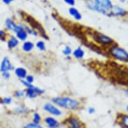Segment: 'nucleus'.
<instances>
[{"label":"nucleus","mask_w":128,"mask_h":128,"mask_svg":"<svg viewBox=\"0 0 128 128\" xmlns=\"http://www.w3.org/2000/svg\"><path fill=\"white\" fill-rule=\"evenodd\" d=\"M0 103H3V99L0 98Z\"/></svg>","instance_id":"f704fd0d"},{"label":"nucleus","mask_w":128,"mask_h":128,"mask_svg":"<svg viewBox=\"0 0 128 128\" xmlns=\"http://www.w3.org/2000/svg\"><path fill=\"white\" fill-rule=\"evenodd\" d=\"M128 12L126 10L118 6H113L109 12V16H121L124 17L128 14Z\"/></svg>","instance_id":"6e6552de"},{"label":"nucleus","mask_w":128,"mask_h":128,"mask_svg":"<svg viewBox=\"0 0 128 128\" xmlns=\"http://www.w3.org/2000/svg\"><path fill=\"white\" fill-rule=\"evenodd\" d=\"M108 53L116 60L122 62L128 63V52L126 49L119 46L117 43L109 48Z\"/></svg>","instance_id":"f03ea898"},{"label":"nucleus","mask_w":128,"mask_h":128,"mask_svg":"<svg viewBox=\"0 0 128 128\" xmlns=\"http://www.w3.org/2000/svg\"><path fill=\"white\" fill-rule=\"evenodd\" d=\"M67 128H86V126L75 116H70L68 117L63 122Z\"/></svg>","instance_id":"39448f33"},{"label":"nucleus","mask_w":128,"mask_h":128,"mask_svg":"<svg viewBox=\"0 0 128 128\" xmlns=\"http://www.w3.org/2000/svg\"><path fill=\"white\" fill-rule=\"evenodd\" d=\"M15 73L16 74L18 77L20 78V79L25 78L27 76V71L24 68L18 67L15 70Z\"/></svg>","instance_id":"ddd939ff"},{"label":"nucleus","mask_w":128,"mask_h":128,"mask_svg":"<svg viewBox=\"0 0 128 128\" xmlns=\"http://www.w3.org/2000/svg\"><path fill=\"white\" fill-rule=\"evenodd\" d=\"M87 7L92 10L97 11L103 14L109 16L113 5L110 0H94V2L88 4Z\"/></svg>","instance_id":"7ed1b4c3"},{"label":"nucleus","mask_w":128,"mask_h":128,"mask_svg":"<svg viewBox=\"0 0 128 128\" xmlns=\"http://www.w3.org/2000/svg\"><path fill=\"white\" fill-rule=\"evenodd\" d=\"M125 91H126V94H127V95H128V88H127V89H126V90H125Z\"/></svg>","instance_id":"473e14b6"},{"label":"nucleus","mask_w":128,"mask_h":128,"mask_svg":"<svg viewBox=\"0 0 128 128\" xmlns=\"http://www.w3.org/2000/svg\"><path fill=\"white\" fill-rule=\"evenodd\" d=\"M15 111L17 113V114H24L27 111V108L23 107H20L18 108L15 110Z\"/></svg>","instance_id":"b1692460"},{"label":"nucleus","mask_w":128,"mask_h":128,"mask_svg":"<svg viewBox=\"0 0 128 128\" xmlns=\"http://www.w3.org/2000/svg\"><path fill=\"white\" fill-rule=\"evenodd\" d=\"M67 4L70 5V6H73L75 4V1L74 0H64Z\"/></svg>","instance_id":"c756f323"},{"label":"nucleus","mask_w":128,"mask_h":128,"mask_svg":"<svg viewBox=\"0 0 128 128\" xmlns=\"http://www.w3.org/2000/svg\"><path fill=\"white\" fill-rule=\"evenodd\" d=\"M54 104L64 109L76 111L80 107V102L69 97H56L52 99Z\"/></svg>","instance_id":"f257e3e1"},{"label":"nucleus","mask_w":128,"mask_h":128,"mask_svg":"<svg viewBox=\"0 0 128 128\" xmlns=\"http://www.w3.org/2000/svg\"><path fill=\"white\" fill-rule=\"evenodd\" d=\"M23 128H44L41 126L40 124H35L34 123H30L26 125Z\"/></svg>","instance_id":"412c9836"},{"label":"nucleus","mask_w":128,"mask_h":128,"mask_svg":"<svg viewBox=\"0 0 128 128\" xmlns=\"http://www.w3.org/2000/svg\"><path fill=\"white\" fill-rule=\"evenodd\" d=\"M72 55L76 59H82L84 56V52L81 48H77L75 49L72 52Z\"/></svg>","instance_id":"2eb2a0df"},{"label":"nucleus","mask_w":128,"mask_h":128,"mask_svg":"<svg viewBox=\"0 0 128 128\" xmlns=\"http://www.w3.org/2000/svg\"><path fill=\"white\" fill-rule=\"evenodd\" d=\"M21 82L23 84V85L26 86V87H27V88H32V87H34V85L31 83H29V82H28L26 80H21Z\"/></svg>","instance_id":"393cba45"},{"label":"nucleus","mask_w":128,"mask_h":128,"mask_svg":"<svg viewBox=\"0 0 128 128\" xmlns=\"http://www.w3.org/2000/svg\"><path fill=\"white\" fill-rule=\"evenodd\" d=\"M62 53L65 55V56H70V55L72 54L71 48H70V46H66L62 50Z\"/></svg>","instance_id":"4be33fe9"},{"label":"nucleus","mask_w":128,"mask_h":128,"mask_svg":"<svg viewBox=\"0 0 128 128\" xmlns=\"http://www.w3.org/2000/svg\"><path fill=\"white\" fill-rule=\"evenodd\" d=\"M34 48V44L32 42L30 41H26L22 45V49L24 52H28L32 51Z\"/></svg>","instance_id":"f3484780"},{"label":"nucleus","mask_w":128,"mask_h":128,"mask_svg":"<svg viewBox=\"0 0 128 128\" xmlns=\"http://www.w3.org/2000/svg\"><path fill=\"white\" fill-rule=\"evenodd\" d=\"M44 109L46 112H48L51 115L54 116H57V117H59V116H62V111L60 110V109L56 107L55 105H52V103H46L44 104Z\"/></svg>","instance_id":"423d86ee"},{"label":"nucleus","mask_w":128,"mask_h":128,"mask_svg":"<svg viewBox=\"0 0 128 128\" xmlns=\"http://www.w3.org/2000/svg\"><path fill=\"white\" fill-rule=\"evenodd\" d=\"M26 80L28 82H29V83H31L32 84V82H34V76L32 75H27L26 76V77L25 78Z\"/></svg>","instance_id":"bb28decb"},{"label":"nucleus","mask_w":128,"mask_h":128,"mask_svg":"<svg viewBox=\"0 0 128 128\" xmlns=\"http://www.w3.org/2000/svg\"><path fill=\"white\" fill-rule=\"evenodd\" d=\"M2 76L3 77L6 78V79H8L10 77V72L8 71L4 72H2Z\"/></svg>","instance_id":"c85d7f7f"},{"label":"nucleus","mask_w":128,"mask_h":128,"mask_svg":"<svg viewBox=\"0 0 128 128\" xmlns=\"http://www.w3.org/2000/svg\"><path fill=\"white\" fill-rule=\"evenodd\" d=\"M33 123L35 124H40L41 121H42V118L38 113H34L33 116Z\"/></svg>","instance_id":"6ab92c4d"},{"label":"nucleus","mask_w":128,"mask_h":128,"mask_svg":"<svg viewBox=\"0 0 128 128\" xmlns=\"http://www.w3.org/2000/svg\"><path fill=\"white\" fill-rule=\"evenodd\" d=\"M44 93V90L42 88L34 86L32 88H27L26 90V95L30 99L36 98L38 95H40Z\"/></svg>","instance_id":"0eeeda50"},{"label":"nucleus","mask_w":128,"mask_h":128,"mask_svg":"<svg viewBox=\"0 0 128 128\" xmlns=\"http://www.w3.org/2000/svg\"><path fill=\"white\" fill-rule=\"evenodd\" d=\"M36 47H37L40 51L46 50V44H45L44 41H38V42L36 43Z\"/></svg>","instance_id":"aec40b11"},{"label":"nucleus","mask_w":128,"mask_h":128,"mask_svg":"<svg viewBox=\"0 0 128 128\" xmlns=\"http://www.w3.org/2000/svg\"><path fill=\"white\" fill-rule=\"evenodd\" d=\"M11 103H12V98H11V97H5L4 99H3V103L9 105V104H10Z\"/></svg>","instance_id":"cd10ccee"},{"label":"nucleus","mask_w":128,"mask_h":128,"mask_svg":"<svg viewBox=\"0 0 128 128\" xmlns=\"http://www.w3.org/2000/svg\"><path fill=\"white\" fill-rule=\"evenodd\" d=\"M120 2H125V0H120Z\"/></svg>","instance_id":"c9c22d12"},{"label":"nucleus","mask_w":128,"mask_h":128,"mask_svg":"<svg viewBox=\"0 0 128 128\" xmlns=\"http://www.w3.org/2000/svg\"><path fill=\"white\" fill-rule=\"evenodd\" d=\"M69 13L72 16H73L76 20H80L82 18V16L80 14L77 9L74 8H71L69 9Z\"/></svg>","instance_id":"dca6fc26"},{"label":"nucleus","mask_w":128,"mask_h":128,"mask_svg":"<svg viewBox=\"0 0 128 128\" xmlns=\"http://www.w3.org/2000/svg\"><path fill=\"white\" fill-rule=\"evenodd\" d=\"M14 0H2V2L6 4H10L11 2H14Z\"/></svg>","instance_id":"2f4dec72"},{"label":"nucleus","mask_w":128,"mask_h":128,"mask_svg":"<svg viewBox=\"0 0 128 128\" xmlns=\"http://www.w3.org/2000/svg\"><path fill=\"white\" fill-rule=\"evenodd\" d=\"M6 24V26L8 28V29L10 30H12V31H14L16 33H17L18 32L24 29V28L21 26H18L17 24H16L11 19H7Z\"/></svg>","instance_id":"9b49d317"},{"label":"nucleus","mask_w":128,"mask_h":128,"mask_svg":"<svg viewBox=\"0 0 128 128\" xmlns=\"http://www.w3.org/2000/svg\"><path fill=\"white\" fill-rule=\"evenodd\" d=\"M18 44H19V41L18 40V38L14 36H11V38H10L8 42V46L10 49H12L16 48L18 45Z\"/></svg>","instance_id":"4468645a"},{"label":"nucleus","mask_w":128,"mask_h":128,"mask_svg":"<svg viewBox=\"0 0 128 128\" xmlns=\"http://www.w3.org/2000/svg\"><path fill=\"white\" fill-rule=\"evenodd\" d=\"M44 122L48 128H56L60 125V123L52 117H46L44 118Z\"/></svg>","instance_id":"9d476101"},{"label":"nucleus","mask_w":128,"mask_h":128,"mask_svg":"<svg viewBox=\"0 0 128 128\" xmlns=\"http://www.w3.org/2000/svg\"><path fill=\"white\" fill-rule=\"evenodd\" d=\"M93 38H94V41L97 42V44L105 46V47H109V48L111 46L116 44V41L113 38L99 32H94Z\"/></svg>","instance_id":"20e7f679"},{"label":"nucleus","mask_w":128,"mask_h":128,"mask_svg":"<svg viewBox=\"0 0 128 128\" xmlns=\"http://www.w3.org/2000/svg\"><path fill=\"white\" fill-rule=\"evenodd\" d=\"M95 112V109H94V107H88V113L89 114H93Z\"/></svg>","instance_id":"7c9ffc66"},{"label":"nucleus","mask_w":128,"mask_h":128,"mask_svg":"<svg viewBox=\"0 0 128 128\" xmlns=\"http://www.w3.org/2000/svg\"><path fill=\"white\" fill-rule=\"evenodd\" d=\"M0 40L2 41H6V34L4 30H0Z\"/></svg>","instance_id":"a878e982"},{"label":"nucleus","mask_w":128,"mask_h":128,"mask_svg":"<svg viewBox=\"0 0 128 128\" xmlns=\"http://www.w3.org/2000/svg\"><path fill=\"white\" fill-rule=\"evenodd\" d=\"M118 124L123 128H128V114H121L118 116Z\"/></svg>","instance_id":"f8f14e48"},{"label":"nucleus","mask_w":128,"mask_h":128,"mask_svg":"<svg viewBox=\"0 0 128 128\" xmlns=\"http://www.w3.org/2000/svg\"><path fill=\"white\" fill-rule=\"evenodd\" d=\"M26 94V91L24 90H16L14 92L15 97H22Z\"/></svg>","instance_id":"5701e85b"},{"label":"nucleus","mask_w":128,"mask_h":128,"mask_svg":"<svg viewBox=\"0 0 128 128\" xmlns=\"http://www.w3.org/2000/svg\"><path fill=\"white\" fill-rule=\"evenodd\" d=\"M87 1H90V0H87Z\"/></svg>","instance_id":"e433bc0d"},{"label":"nucleus","mask_w":128,"mask_h":128,"mask_svg":"<svg viewBox=\"0 0 128 128\" xmlns=\"http://www.w3.org/2000/svg\"><path fill=\"white\" fill-rule=\"evenodd\" d=\"M126 111L128 112V105H127V107H126Z\"/></svg>","instance_id":"72a5a7b5"},{"label":"nucleus","mask_w":128,"mask_h":128,"mask_svg":"<svg viewBox=\"0 0 128 128\" xmlns=\"http://www.w3.org/2000/svg\"><path fill=\"white\" fill-rule=\"evenodd\" d=\"M16 36H17V38L20 40H26L28 38V32L26 31L25 30L23 29L20 30V31L16 33Z\"/></svg>","instance_id":"a211bd4d"},{"label":"nucleus","mask_w":128,"mask_h":128,"mask_svg":"<svg viewBox=\"0 0 128 128\" xmlns=\"http://www.w3.org/2000/svg\"><path fill=\"white\" fill-rule=\"evenodd\" d=\"M14 69V66L12 64L10 60H9L8 57H5L3 59L2 64H1V66H0V71L2 72H8L9 70H12Z\"/></svg>","instance_id":"1a4fd4ad"}]
</instances>
